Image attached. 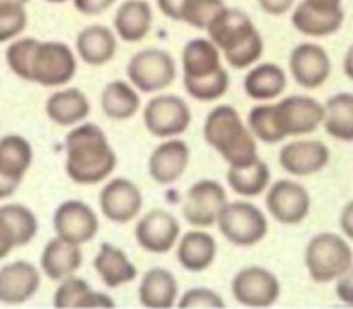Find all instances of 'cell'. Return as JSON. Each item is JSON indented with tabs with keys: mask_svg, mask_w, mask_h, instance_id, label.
<instances>
[{
	"mask_svg": "<svg viewBox=\"0 0 353 309\" xmlns=\"http://www.w3.org/2000/svg\"><path fill=\"white\" fill-rule=\"evenodd\" d=\"M46 2H49V4H64L66 0H46Z\"/></svg>",
	"mask_w": 353,
	"mask_h": 309,
	"instance_id": "obj_52",
	"label": "cell"
},
{
	"mask_svg": "<svg viewBox=\"0 0 353 309\" xmlns=\"http://www.w3.org/2000/svg\"><path fill=\"white\" fill-rule=\"evenodd\" d=\"M46 113L59 127H74L90 115V101L83 91L66 87L50 94L46 101Z\"/></svg>",
	"mask_w": 353,
	"mask_h": 309,
	"instance_id": "obj_23",
	"label": "cell"
},
{
	"mask_svg": "<svg viewBox=\"0 0 353 309\" xmlns=\"http://www.w3.org/2000/svg\"><path fill=\"white\" fill-rule=\"evenodd\" d=\"M353 264V250L338 233L322 231L312 236L305 249V268L315 283H331Z\"/></svg>",
	"mask_w": 353,
	"mask_h": 309,
	"instance_id": "obj_4",
	"label": "cell"
},
{
	"mask_svg": "<svg viewBox=\"0 0 353 309\" xmlns=\"http://www.w3.org/2000/svg\"><path fill=\"white\" fill-rule=\"evenodd\" d=\"M78 59L64 42H40L32 63V82L42 87H63L74 79Z\"/></svg>",
	"mask_w": 353,
	"mask_h": 309,
	"instance_id": "obj_8",
	"label": "cell"
},
{
	"mask_svg": "<svg viewBox=\"0 0 353 309\" xmlns=\"http://www.w3.org/2000/svg\"><path fill=\"white\" fill-rule=\"evenodd\" d=\"M331 160L327 146L317 139H300L288 142L279 151V164L284 172L294 178H310L324 171Z\"/></svg>",
	"mask_w": 353,
	"mask_h": 309,
	"instance_id": "obj_17",
	"label": "cell"
},
{
	"mask_svg": "<svg viewBox=\"0 0 353 309\" xmlns=\"http://www.w3.org/2000/svg\"><path fill=\"white\" fill-rule=\"evenodd\" d=\"M223 68L222 53L210 39H192L182 50L184 80L205 79Z\"/></svg>",
	"mask_w": 353,
	"mask_h": 309,
	"instance_id": "obj_29",
	"label": "cell"
},
{
	"mask_svg": "<svg viewBox=\"0 0 353 309\" xmlns=\"http://www.w3.org/2000/svg\"><path fill=\"white\" fill-rule=\"evenodd\" d=\"M227 185L236 195L253 198L261 195L270 186V167L267 162L256 158L243 167H229L227 171Z\"/></svg>",
	"mask_w": 353,
	"mask_h": 309,
	"instance_id": "obj_33",
	"label": "cell"
},
{
	"mask_svg": "<svg viewBox=\"0 0 353 309\" xmlns=\"http://www.w3.org/2000/svg\"><path fill=\"white\" fill-rule=\"evenodd\" d=\"M118 37L113 30L103 25H90L77 35V56L88 66H103L114 57Z\"/></svg>",
	"mask_w": 353,
	"mask_h": 309,
	"instance_id": "obj_22",
	"label": "cell"
},
{
	"mask_svg": "<svg viewBox=\"0 0 353 309\" xmlns=\"http://www.w3.org/2000/svg\"><path fill=\"white\" fill-rule=\"evenodd\" d=\"M305 4L317 9H325V11H338L343 9V0H303Z\"/></svg>",
	"mask_w": 353,
	"mask_h": 309,
	"instance_id": "obj_49",
	"label": "cell"
},
{
	"mask_svg": "<svg viewBox=\"0 0 353 309\" xmlns=\"http://www.w3.org/2000/svg\"><path fill=\"white\" fill-rule=\"evenodd\" d=\"M265 205L270 217L281 224L294 226L303 223L310 214L312 198L303 185L293 179H279L267 189Z\"/></svg>",
	"mask_w": 353,
	"mask_h": 309,
	"instance_id": "obj_10",
	"label": "cell"
},
{
	"mask_svg": "<svg viewBox=\"0 0 353 309\" xmlns=\"http://www.w3.org/2000/svg\"><path fill=\"white\" fill-rule=\"evenodd\" d=\"M101 108H103V113L110 120H130L141 110V96H139V91L130 82L113 80L103 89Z\"/></svg>",
	"mask_w": 353,
	"mask_h": 309,
	"instance_id": "obj_31",
	"label": "cell"
},
{
	"mask_svg": "<svg viewBox=\"0 0 353 309\" xmlns=\"http://www.w3.org/2000/svg\"><path fill=\"white\" fill-rule=\"evenodd\" d=\"M128 82L139 93L154 94L168 89L176 79V63L165 49H142L127 64Z\"/></svg>",
	"mask_w": 353,
	"mask_h": 309,
	"instance_id": "obj_6",
	"label": "cell"
},
{
	"mask_svg": "<svg viewBox=\"0 0 353 309\" xmlns=\"http://www.w3.org/2000/svg\"><path fill=\"white\" fill-rule=\"evenodd\" d=\"M16 247H18V240H16L14 231L6 217L0 214V259H6Z\"/></svg>",
	"mask_w": 353,
	"mask_h": 309,
	"instance_id": "obj_43",
	"label": "cell"
},
{
	"mask_svg": "<svg viewBox=\"0 0 353 309\" xmlns=\"http://www.w3.org/2000/svg\"><path fill=\"white\" fill-rule=\"evenodd\" d=\"M39 44L40 40L32 39V37H23V39H16L6 50L8 66L11 68V71L18 79L32 82V63Z\"/></svg>",
	"mask_w": 353,
	"mask_h": 309,
	"instance_id": "obj_37",
	"label": "cell"
},
{
	"mask_svg": "<svg viewBox=\"0 0 353 309\" xmlns=\"http://www.w3.org/2000/svg\"><path fill=\"white\" fill-rule=\"evenodd\" d=\"M144 127L154 138H179L189 129L192 111L188 101L175 94H158L144 106L142 111Z\"/></svg>",
	"mask_w": 353,
	"mask_h": 309,
	"instance_id": "obj_7",
	"label": "cell"
},
{
	"mask_svg": "<svg viewBox=\"0 0 353 309\" xmlns=\"http://www.w3.org/2000/svg\"><path fill=\"white\" fill-rule=\"evenodd\" d=\"M42 277L35 264L14 261L0 268V304L19 306L39 292Z\"/></svg>",
	"mask_w": 353,
	"mask_h": 309,
	"instance_id": "obj_19",
	"label": "cell"
},
{
	"mask_svg": "<svg viewBox=\"0 0 353 309\" xmlns=\"http://www.w3.org/2000/svg\"><path fill=\"white\" fill-rule=\"evenodd\" d=\"M179 238H181V223L168 210H151L135 224V240L145 252H170L176 245Z\"/></svg>",
	"mask_w": 353,
	"mask_h": 309,
	"instance_id": "obj_14",
	"label": "cell"
},
{
	"mask_svg": "<svg viewBox=\"0 0 353 309\" xmlns=\"http://www.w3.org/2000/svg\"><path fill=\"white\" fill-rule=\"evenodd\" d=\"M288 87V75L276 63H256L244 77L243 89L254 101H272L279 97Z\"/></svg>",
	"mask_w": 353,
	"mask_h": 309,
	"instance_id": "obj_25",
	"label": "cell"
},
{
	"mask_svg": "<svg viewBox=\"0 0 353 309\" xmlns=\"http://www.w3.org/2000/svg\"><path fill=\"white\" fill-rule=\"evenodd\" d=\"M277 120L286 138H298L317 131L324 122V104L315 97L293 94L276 103Z\"/></svg>",
	"mask_w": 353,
	"mask_h": 309,
	"instance_id": "obj_12",
	"label": "cell"
},
{
	"mask_svg": "<svg viewBox=\"0 0 353 309\" xmlns=\"http://www.w3.org/2000/svg\"><path fill=\"white\" fill-rule=\"evenodd\" d=\"M26 25H28V15L25 6H0V44L18 39L26 30Z\"/></svg>",
	"mask_w": 353,
	"mask_h": 309,
	"instance_id": "obj_40",
	"label": "cell"
},
{
	"mask_svg": "<svg viewBox=\"0 0 353 309\" xmlns=\"http://www.w3.org/2000/svg\"><path fill=\"white\" fill-rule=\"evenodd\" d=\"M220 233L236 247H253L269 233V221L254 203L246 200L227 202L216 219Z\"/></svg>",
	"mask_w": 353,
	"mask_h": 309,
	"instance_id": "obj_5",
	"label": "cell"
},
{
	"mask_svg": "<svg viewBox=\"0 0 353 309\" xmlns=\"http://www.w3.org/2000/svg\"><path fill=\"white\" fill-rule=\"evenodd\" d=\"M139 301L149 309H170L179 302V281L165 268L145 271L139 285Z\"/></svg>",
	"mask_w": 353,
	"mask_h": 309,
	"instance_id": "obj_24",
	"label": "cell"
},
{
	"mask_svg": "<svg viewBox=\"0 0 353 309\" xmlns=\"http://www.w3.org/2000/svg\"><path fill=\"white\" fill-rule=\"evenodd\" d=\"M33 162V148L26 138L8 134L0 138V174L23 182Z\"/></svg>",
	"mask_w": 353,
	"mask_h": 309,
	"instance_id": "obj_32",
	"label": "cell"
},
{
	"mask_svg": "<svg viewBox=\"0 0 353 309\" xmlns=\"http://www.w3.org/2000/svg\"><path fill=\"white\" fill-rule=\"evenodd\" d=\"M339 227H341L343 235L353 242V200L343 207L339 214Z\"/></svg>",
	"mask_w": 353,
	"mask_h": 309,
	"instance_id": "obj_47",
	"label": "cell"
},
{
	"mask_svg": "<svg viewBox=\"0 0 353 309\" xmlns=\"http://www.w3.org/2000/svg\"><path fill=\"white\" fill-rule=\"evenodd\" d=\"M156 4L166 18L173 19V21H181L184 0H156Z\"/></svg>",
	"mask_w": 353,
	"mask_h": 309,
	"instance_id": "obj_46",
	"label": "cell"
},
{
	"mask_svg": "<svg viewBox=\"0 0 353 309\" xmlns=\"http://www.w3.org/2000/svg\"><path fill=\"white\" fill-rule=\"evenodd\" d=\"M21 186V182L14 181V179L8 178V176L0 174V200H8L18 191V188Z\"/></svg>",
	"mask_w": 353,
	"mask_h": 309,
	"instance_id": "obj_48",
	"label": "cell"
},
{
	"mask_svg": "<svg viewBox=\"0 0 353 309\" xmlns=\"http://www.w3.org/2000/svg\"><path fill=\"white\" fill-rule=\"evenodd\" d=\"M223 8V0H184L181 21L196 30H206Z\"/></svg>",
	"mask_w": 353,
	"mask_h": 309,
	"instance_id": "obj_39",
	"label": "cell"
},
{
	"mask_svg": "<svg viewBox=\"0 0 353 309\" xmlns=\"http://www.w3.org/2000/svg\"><path fill=\"white\" fill-rule=\"evenodd\" d=\"M142 191L127 178H114L103 186L99 193V207L108 221L117 224L132 223L142 210Z\"/></svg>",
	"mask_w": 353,
	"mask_h": 309,
	"instance_id": "obj_16",
	"label": "cell"
},
{
	"mask_svg": "<svg viewBox=\"0 0 353 309\" xmlns=\"http://www.w3.org/2000/svg\"><path fill=\"white\" fill-rule=\"evenodd\" d=\"M294 0H258L261 11L269 16H283L293 9Z\"/></svg>",
	"mask_w": 353,
	"mask_h": 309,
	"instance_id": "obj_45",
	"label": "cell"
},
{
	"mask_svg": "<svg viewBox=\"0 0 353 309\" xmlns=\"http://www.w3.org/2000/svg\"><path fill=\"white\" fill-rule=\"evenodd\" d=\"M0 214L6 217L14 231L18 247H25L37 236L39 231V219L35 212L23 203H6L0 207Z\"/></svg>",
	"mask_w": 353,
	"mask_h": 309,
	"instance_id": "obj_36",
	"label": "cell"
},
{
	"mask_svg": "<svg viewBox=\"0 0 353 309\" xmlns=\"http://www.w3.org/2000/svg\"><path fill=\"white\" fill-rule=\"evenodd\" d=\"M248 127L253 132L254 138L267 144H276L286 139V135L281 131L279 120H277L276 104L263 103L256 104L250 110L246 120Z\"/></svg>",
	"mask_w": 353,
	"mask_h": 309,
	"instance_id": "obj_35",
	"label": "cell"
},
{
	"mask_svg": "<svg viewBox=\"0 0 353 309\" xmlns=\"http://www.w3.org/2000/svg\"><path fill=\"white\" fill-rule=\"evenodd\" d=\"M227 202V191L219 181L201 179L189 188L182 214L192 227L206 230L216 224L220 210Z\"/></svg>",
	"mask_w": 353,
	"mask_h": 309,
	"instance_id": "obj_13",
	"label": "cell"
},
{
	"mask_svg": "<svg viewBox=\"0 0 353 309\" xmlns=\"http://www.w3.org/2000/svg\"><path fill=\"white\" fill-rule=\"evenodd\" d=\"M206 32L234 70L251 68L263 56V37L250 16L241 9L223 8Z\"/></svg>",
	"mask_w": 353,
	"mask_h": 309,
	"instance_id": "obj_2",
	"label": "cell"
},
{
	"mask_svg": "<svg viewBox=\"0 0 353 309\" xmlns=\"http://www.w3.org/2000/svg\"><path fill=\"white\" fill-rule=\"evenodd\" d=\"M81 264H83L81 245L66 242L59 236L47 242L42 250V257H40V270L47 278L54 281H61L77 274Z\"/></svg>",
	"mask_w": 353,
	"mask_h": 309,
	"instance_id": "obj_21",
	"label": "cell"
},
{
	"mask_svg": "<svg viewBox=\"0 0 353 309\" xmlns=\"http://www.w3.org/2000/svg\"><path fill=\"white\" fill-rule=\"evenodd\" d=\"M216 252V240L203 227L188 231L176 242V259L185 271L191 273H203L208 270L215 263Z\"/></svg>",
	"mask_w": 353,
	"mask_h": 309,
	"instance_id": "obj_20",
	"label": "cell"
},
{
	"mask_svg": "<svg viewBox=\"0 0 353 309\" xmlns=\"http://www.w3.org/2000/svg\"><path fill=\"white\" fill-rule=\"evenodd\" d=\"M336 297L343 304L353 308V264L343 277L336 280Z\"/></svg>",
	"mask_w": 353,
	"mask_h": 309,
	"instance_id": "obj_44",
	"label": "cell"
},
{
	"mask_svg": "<svg viewBox=\"0 0 353 309\" xmlns=\"http://www.w3.org/2000/svg\"><path fill=\"white\" fill-rule=\"evenodd\" d=\"M56 236L66 242L85 245L96 238L99 217L83 200H66L56 209L52 217Z\"/></svg>",
	"mask_w": 353,
	"mask_h": 309,
	"instance_id": "obj_11",
	"label": "cell"
},
{
	"mask_svg": "<svg viewBox=\"0 0 353 309\" xmlns=\"http://www.w3.org/2000/svg\"><path fill=\"white\" fill-rule=\"evenodd\" d=\"M237 304L246 308H270L279 301V278L267 268L246 266L237 271L230 283Z\"/></svg>",
	"mask_w": 353,
	"mask_h": 309,
	"instance_id": "obj_9",
	"label": "cell"
},
{
	"mask_svg": "<svg viewBox=\"0 0 353 309\" xmlns=\"http://www.w3.org/2000/svg\"><path fill=\"white\" fill-rule=\"evenodd\" d=\"M203 138L229 167H243L260 158L258 139L230 104H219L210 111L203 125Z\"/></svg>",
	"mask_w": 353,
	"mask_h": 309,
	"instance_id": "obj_3",
	"label": "cell"
},
{
	"mask_svg": "<svg viewBox=\"0 0 353 309\" xmlns=\"http://www.w3.org/2000/svg\"><path fill=\"white\" fill-rule=\"evenodd\" d=\"M291 23L301 35L312 37V39H324V37H331L341 30L343 23H345V11L343 9L325 11V9L312 8L301 0L291 15Z\"/></svg>",
	"mask_w": 353,
	"mask_h": 309,
	"instance_id": "obj_26",
	"label": "cell"
},
{
	"mask_svg": "<svg viewBox=\"0 0 353 309\" xmlns=\"http://www.w3.org/2000/svg\"><path fill=\"white\" fill-rule=\"evenodd\" d=\"M117 4V0H73V6L80 15L99 16Z\"/></svg>",
	"mask_w": 353,
	"mask_h": 309,
	"instance_id": "obj_42",
	"label": "cell"
},
{
	"mask_svg": "<svg viewBox=\"0 0 353 309\" xmlns=\"http://www.w3.org/2000/svg\"><path fill=\"white\" fill-rule=\"evenodd\" d=\"M290 73L303 89H319L331 77L332 64L327 50L314 42L298 44L290 54Z\"/></svg>",
	"mask_w": 353,
	"mask_h": 309,
	"instance_id": "obj_15",
	"label": "cell"
},
{
	"mask_svg": "<svg viewBox=\"0 0 353 309\" xmlns=\"http://www.w3.org/2000/svg\"><path fill=\"white\" fill-rule=\"evenodd\" d=\"M30 0H0V6L2 4H19V6H26Z\"/></svg>",
	"mask_w": 353,
	"mask_h": 309,
	"instance_id": "obj_51",
	"label": "cell"
},
{
	"mask_svg": "<svg viewBox=\"0 0 353 309\" xmlns=\"http://www.w3.org/2000/svg\"><path fill=\"white\" fill-rule=\"evenodd\" d=\"M94 268L108 288H118L132 283L137 278V268L128 259L127 252L118 249L113 243H103L99 247Z\"/></svg>",
	"mask_w": 353,
	"mask_h": 309,
	"instance_id": "obj_30",
	"label": "cell"
},
{
	"mask_svg": "<svg viewBox=\"0 0 353 309\" xmlns=\"http://www.w3.org/2000/svg\"><path fill=\"white\" fill-rule=\"evenodd\" d=\"M325 132L332 139L353 142V94L338 93L329 97L324 104Z\"/></svg>",
	"mask_w": 353,
	"mask_h": 309,
	"instance_id": "obj_34",
	"label": "cell"
},
{
	"mask_svg": "<svg viewBox=\"0 0 353 309\" xmlns=\"http://www.w3.org/2000/svg\"><path fill=\"white\" fill-rule=\"evenodd\" d=\"M68 178L81 186L106 181L114 172L118 157L103 129L90 122L74 125L64 139Z\"/></svg>",
	"mask_w": 353,
	"mask_h": 309,
	"instance_id": "obj_1",
	"label": "cell"
},
{
	"mask_svg": "<svg viewBox=\"0 0 353 309\" xmlns=\"http://www.w3.org/2000/svg\"><path fill=\"white\" fill-rule=\"evenodd\" d=\"M54 306L57 309H88V308H114V301L108 294L90 288L88 281L77 274L59 281L54 292Z\"/></svg>",
	"mask_w": 353,
	"mask_h": 309,
	"instance_id": "obj_27",
	"label": "cell"
},
{
	"mask_svg": "<svg viewBox=\"0 0 353 309\" xmlns=\"http://www.w3.org/2000/svg\"><path fill=\"white\" fill-rule=\"evenodd\" d=\"M151 28L152 9L145 0H125L114 15V33L123 42H141Z\"/></svg>",
	"mask_w": 353,
	"mask_h": 309,
	"instance_id": "obj_28",
	"label": "cell"
},
{
	"mask_svg": "<svg viewBox=\"0 0 353 309\" xmlns=\"http://www.w3.org/2000/svg\"><path fill=\"white\" fill-rule=\"evenodd\" d=\"M176 306L181 309H222L225 308V302L219 292L206 287H196L184 292V295L179 297Z\"/></svg>",
	"mask_w": 353,
	"mask_h": 309,
	"instance_id": "obj_41",
	"label": "cell"
},
{
	"mask_svg": "<svg viewBox=\"0 0 353 309\" xmlns=\"http://www.w3.org/2000/svg\"><path fill=\"white\" fill-rule=\"evenodd\" d=\"M229 71H227L225 68L216 71L215 75L205 77V79L184 80L185 93H188L192 100L203 101V103H212V101L220 100V97L229 91Z\"/></svg>",
	"mask_w": 353,
	"mask_h": 309,
	"instance_id": "obj_38",
	"label": "cell"
},
{
	"mask_svg": "<svg viewBox=\"0 0 353 309\" xmlns=\"http://www.w3.org/2000/svg\"><path fill=\"white\" fill-rule=\"evenodd\" d=\"M343 71H345L346 77L353 82V44L348 47L345 57H343Z\"/></svg>",
	"mask_w": 353,
	"mask_h": 309,
	"instance_id": "obj_50",
	"label": "cell"
},
{
	"mask_svg": "<svg viewBox=\"0 0 353 309\" xmlns=\"http://www.w3.org/2000/svg\"><path fill=\"white\" fill-rule=\"evenodd\" d=\"M191 162V148L179 138H170L152 149L148 171L152 181L161 186L176 182L185 174Z\"/></svg>",
	"mask_w": 353,
	"mask_h": 309,
	"instance_id": "obj_18",
	"label": "cell"
}]
</instances>
